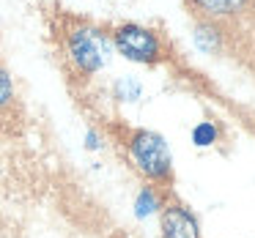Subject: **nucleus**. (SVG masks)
Listing matches in <instances>:
<instances>
[{
  "label": "nucleus",
  "instance_id": "nucleus-1",
  "mask_svg": "<svg viewBox=\"0 0 255 238\" xmlns=\"http://www.w3.org/2000/svg\"><path fill=\"white\" fill-rule=\"evenodd\" d=\"M55 41L63 72L80 88L88 85L105 69L113 50L110 33L102 25L85 17H74V14H58Z\"/></svg>",
  "mask_w": 255,
  "mask_h": 238
},
{
  "label": "nucleus",
  "instance_id": "nucleus-2",
  "mask_svg": "<svg viewBox=\"0 0 255 238\" xmlns=\"http://www.w3.org/2000/svg\"><path fill=\"white\" fill-rule=\"evenodd\" d=\"M113 143L118 145L124 161L143 178L148 186L159 192H170L176 186V170H173V156L165 137L143 126H129L124 121H113L107 126Z\"/></svg>",
  "mask_w": 255,
  "mask_h": 238
},
{
  "label": "nucleus",
  "instance_id": "nucleus-3",
  "mask_svg": "<svg viewBox=\"0 0 255 238\" xmlns=\"http://www.w3.org/2000/svg\"><path fill=\"white\" fill-rule=\"evenodd\" d=\"M110 44L118 55L140 66H159L170 61V41L159 30L140 22H118L110 30Z\"/></svg>",
  "mask_w": 255,
  "mask_h": 238
},
{
  "label": "nucleus",
  "instance_id": "nucleus-4",
  "mask_svg": "<svg viewBox=\"0 0 255 238\" xmlns=\"http://www.w3.org/2000/svg\"><path fill=\"white\" fill-rule=\"evenodd\" d=\"M159 225H162V238H200V227L192 208L173 189L162 194Z\"/></svg>",
  "mask_w": 255,
  "mask_h": 238
},
{
  "label": "nucleus",
  "instance_id": "nucleus-5",
  "mask_svg": "<svg viewBox=\"0 0 255 238\" xmlns=\"http://www.w3.org/2000/svg\"><path fill=\"white\" fill-rule=\"evenodd\" d=\"M198 22H211V25H222L236 19L239 14L247 11V6L253 0H184Z\"/></svg>",
  "mask_w": 255,
  "mask_h": 238
},
{
  "label": "nucleus",
  "instance_id": "nucleus-6",
  "mask_svg": "<svg viewBox=\"0 0 255 238\" xmlns=\"http://www.w3.org/2000/svg\"><path fill=\"white\" fill-rule=\"evenodd\" d=\"M17 88H14V77L8 74L6 66H0V134H6L17 123Z\"/></svg>",
  "mask_w": 255,
  "mask_h": 238
},
{
  "label": "nucleus",
  "instance_id": "nucleus-7",
  "mask_svg": "<svg viewBox=\"0 0 255 238\" xmlns=\"http://www.w3.org/2000/svg\"><path fill=\"white\" fill-rule=\"evenodd\" d=\"M192 137H195V145H200V148H206V145H214V140H217V129H214V123L203 121L200 126H195Z\"/></svg>",
  "mask_w": 255,
  "mask_h": 238
},
{
  "label": "nucleus",
  "instance_id": "nucleus-8",
  "mask_svg": "<svg viewBox=\"0 0 255 238\" xmlns=\"http://www.w3.org/2000/svg\"><path fill=\"white\" fill-rule=\"evenodd\" d=\"M118 238H127V236H118Z\"/></svg>",
  "mask_w": 255,
  "mask_h": 238
}]
</instances>
